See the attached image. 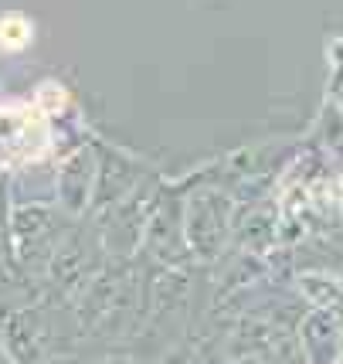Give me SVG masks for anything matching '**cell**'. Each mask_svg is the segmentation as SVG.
<instances>
[]
</instances>
